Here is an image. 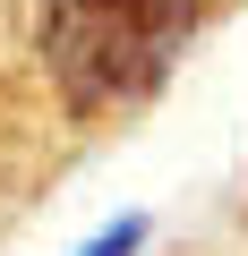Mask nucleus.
Listing matches in <instances>:
<instances>
[{
	"label": "nucleus",
	"instance_id": "nucleus-1",
	"mask_svg": "<svg viewBox=\"0 0 248 256\" xmlns=\"http://www.w3.org/2000/svg\"><path fill=\"white\" fill-rule=\"evenodd\" d=\"M197 26L205 0H0V43L69 128H103L154 102Z\"/></svg>",
	"mask_w": 248,
	"mask_h": 256
},
{
	"label": "nucleus",
	"instance_id": "nucleus-2",
	"mask_svg": "<svg viewBox=\"0 0 248 256\" xmlns=\"http://www.w3.org/2000/svg\"><path fill=\"white\" fill-rule=\"evenodd\" d=\"M137 248H146V222H137V214H120V222H111L94 248H77V256H137Z\"/></svg>",
	"mask_w": 248,
	"mask_h": 256
}]
</instances>
